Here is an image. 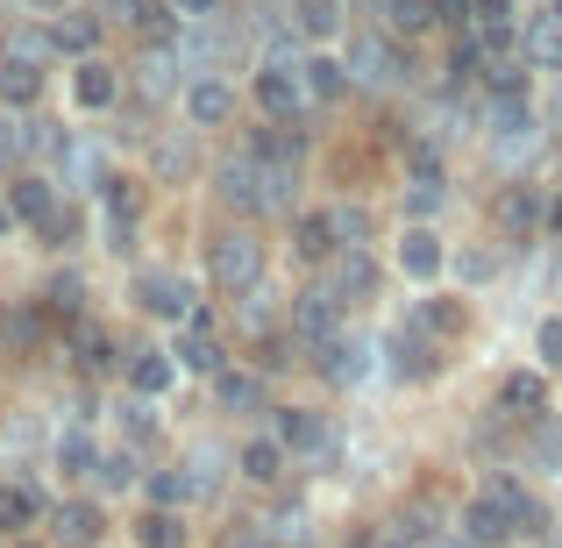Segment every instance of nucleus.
<instances>
[{
  "mask_svg": "<svg viewBox=\"0 0 562 548\" xmlns=\"http://www.w3.org/2000/svg\"><path fill=\"white\" fill-rule=\"evenodd\" d=\"M535 456L549 470H562V421H541V435H535Z\"/></svg>",
  "mask_w": 562,
  "mask_h": 548,
  "instance_id": "obj_44",
  "label": "nucleus"
},
{
  "mask_svg": "<svg viewBox=\"0 0 562 548\" xmlns=\"http://www.w3.org/2000/svg\"><path fill=\"white\" fill-rule=\"evenodd\" d=\"M498 221H506V228H535V221H541V200H535V192H506V200H498Z\"/></svg>",
  "mask_w": 562,
  "mask_h": 548,
  "instance_id": "obj_40",
  "label": "nucleus"
},
{
  "mask_svg": "<svg viewBox=\"0 0 562 548\" xmlns=\"http://www.w3.org/2000/svg\"><path fill=\"white\" fill-rule=\"evenodd\" d=\"M206 271H214L221 292L249 300V292H257V278H263V243H257L249 228H228V235L214 243V264H206Z\"/></svg>",
  "mask_w": 562,
  "mask_h": 548,
  "instance_id": "obj_1",
  "label": "nucleus"
},
{
  "mask_svg": "<svg viewBox=\"0 0 562 548\" xmlns=\"http://www.w3.org/2000/svg\"><path fill=\"white\" fill-rule=\"evenodd\" d=\"M214 192H221L228 206H243V214H257V206H263V165H257V157H235V165H221V171H214Z\"/></svg>",
  "mask_w": 562,
  "mask_h": 548,
  "instance_id": "obj_12",
  "label": "nucleus"
},
{
  "mask_svg": "<svg viewBox=\"0 0 562 548\" xmlns=\"http://www.w3.org/2000/svg\"><path fill=\"white\" fill-rule=\"evenodd\" d=\"M300 100H306V71L285 65V57H271V65L257 71V108L271 114V122H292V114H300Z\"/></svg>",
  "mask_w": 562,
  "mask_h": 548,
  "instance_id": "obj_3",
  "label": "nucleus"
},
{
  "mask_svg": "<svg viewBox=\"0 0 562 548\" xmlns=\"http://www.w3.org/2000/svg\"><path fill=\"white\" fill-rule=\"evenodd\" d=\"M335 243H342V228H335V214H300L292 221V249H300L306 264H328Z\"/></svg>",
  "mask_w": 562,
  "mask_h": 548,
  "instance_id": "obj_18",
  "label": "nucleus"
},
{
  "mask_svg": "<svg viewBox=\"0 0 562 548\" xmlns=\"http://www.w3.org/2000/svg\"><path fill=\"white\" fill-rule=\"evenodd\" d=\"M435 548H470V541H435Z\"/></svg>",
  "mask_w": 562,
  "mask_h": 548,
  "instance_id": "obj_56",
  "label": "nucleus"
},
{
  "mask_svg": "<svg viewBox=\"0 0 562 548\" xmlns=\"http://www.w3.org/2000/svg\"><path fill=\"white\" fill-rule=\"evenodd\" d=\"M555 228H562V200H555Z\"/></svg>",
  "mask_w": 562,
  "mask_h": 548,
  "instance_id": "obj_57",
  "label": "nucleus"
},
{
  "mask_svg": "<svg viewBox=\"0 0 562 548\" xmlns=\"http://www.w3.org/2000/svg\"><path fill=\"white\" fill-rule=\"evenodd\" d=\"M36 93H43L36 57H0V100H8V108H29Z\"/></svg>",
  "mask_w": 562,
  "mask_h": 548,
  "instance_id": "obj_25",
  "label": "nucleus"
},
{
  "mask_svg": "<svg viewBox=\"0 0 562 548\" xmlns=\"http://www.w3.org/2000/svg\"><path fill=\"white\" fill-rule=\"evenodd\" d=\"M349 65H357V79H392V71H384L392 57H384L378 36H357V43H349Z\"/></svg>",
  "mask_w": 562,
  "mask_h": 548,
  "instance_id": "obj_39",
  "label": "nucleus"
},
{
  "mask_svg": "<svg viewBox=\"0 0 562 548\" xmlns=\"http://www.w3.org/2000/svg\"><path fill=\"white\" fill-rule=\"evenodd\" d=\"M50 456H57V470H65V478H100V441L86 435V427H65Z\"/></svg>",
  "mask_w": 562,
  "mask_h": 548,
  "instance_id": "obj_20",
  "label": "nucleus"
},
{
  "mask_svg": "<svg viewBox=\"0 0 562 548\" xmlns=\"http://www.w3.org/2000/svg\"><path fill=\"white\" fill-rule=\"evenodd\" d=\"M43 306H50L57 321H79V314H86V278H79V271L50 278V292H43Z\"/></svg>",
  "mask_w": 562,
  "mask_h": 548,
  "instance_id": "obj_35",
  "label": "nucleus"
},
{
  "mask_svg": "<svg viewBox=\"0 0 562 548\" xmlns=\"http://www.w3.org/2000/svg\"><path fill=\"white\" fill-rule=\"evenodd\" d=\"M71 100H79V108H114V100H122V71L114 65H100V57H86L79 71H71Z\"/></svg>",
  "mask_w": 562,
  "mask_h": 548,
  "instance_id": "obj_14",
  "label": "nucleus"
},
{
  "mask_svg": "<svg viewBox=\"0 0 562 548\" xmlns=\"http://www.w3.org/2000/svg\"><path fill=\"white\" fill-rule=\"evenodd\" d=\"M100 527H108V513H100L93 499H65V506L50 513L57 548H100Z\"/></svg>",
  "mask_w": 562,
  "mask_h": 548,
  "instance_id": "obj_7",
  "label": "nucleus"
},
{
  "mask_svg": "<svg viewBox=\"0 0 562 548\" xmlns=\"http://www.w3.org/2000/svg\"><path fill=\"white\" fill-rule=\"evenodd\" d=\"M136 300H143V314H157V321H186L200 314V292H192V278L186 271H165V264H150V271H136Z\"/></svg>",
  "mask_w": 562,
  "mask_h": 548,
  "instance_id": "obj_2",
  "label": "nucleus"
},
{
  "mask_svg": "<svg viewBox=\"0 0 562 548\" xmlns=\"http://www.w3.org/2000/svg\"><path fill=\"white\" fill-rule=\"evenodd\" d=\"M29 14H65V0H22Z\"/></svg>",
  "mask_w": 562,
  "mask_h": 548,
  "instance_id": "obj_53",
  "label": "nucleus"
},
{
  "mask_svg": "<svg viewBox=\"0 0 562 548\" xmlns=\"http://www.w3.org/2000/svg\"><path fill=\"white\" fill-rule=\"evenodd\" d=\"M179 370H206V378H221V335H214V321L206 314H192L186 328H179Z\"/></svg>",
  "mask_w": 562,
  "mask_h": 548,
  "instance_id": "obj_10",
  "label": "nucleus"
},
{
  "mask_svg": "<svg viewBox=\"0 0 562 548\" xmlns=\"http://www.w3.org/2000/svg\"><path fill=\"white\" fill-rule=\"evenodd\" d=\"M136 548H186V521L171 506H150L136 521Z\"/></svg>",
  "mask_w": 562,
  "mask_h": 548,
  "instance_id": "obj_31",
  "label": "nucleus"
},
{
  "mask_svg": "<svg viewBox=\"0 0 562 548\" xmlns=\"http://www.w3.org/2000/svg\"><path fill=\"white\" fill-rule=\"evenodd\" d=\"M50 43H57V51H71V57L86 65V51L100 43V22H93V14H57V22H50Z\"/></svg>",
  "mask_w": 562,
  "mask_h": 548,
  "instance_id": "obj_33",
  "label": "nucleus"
},
{
  "mask_svg": "<svg viewBox=\"0 0 562 548\" xmlns=\"http://www.w3.org/2000/svg\"><path fill=\"white\" fill-rule=\"evenodd\" d=\"M384 22L406 29V36H420V29L435 22V0H384Z\"/></svg>",
  "mask_w": 562,
  "mask_h": 548,
  "instance_id": "obj_37",
  "label": "nucleus"
},
{
  "mask_svg": "<svg viewBox=\"0 0 562 548\" xmlns=\"http://www.w3.org/2000/svg\"><path fill=\"white\" fill-rule=\"evenodd\" d=\"M43 513V499L29 492V484H0V535L8 541H22V527Z\"/></svg>",
  "mask_w": 562,
  "mask_h": 548,
  "instance_id": "obj_29",
  "label": "nucleus"
},
{
  "mask_svg": "<svg viewBox=\"0 0 562 548\" xmlns=\"http://www.w3.org/2000/svg\"><path fill=\"white\" fill-rule=\"evenodd\" d=\"M335 228H342L349 249H363L371 243V206H335Z\"/></svg>",
  "mask_w": 562,
  "mask_h": 548,
  "instance_id": "obj_42",
  "label": "nucleus"
},
{
  "mask_svg": "<svg viewBox=\"0 0 562 548\" xmlns=\"http://www.w3.org/2000/svg\"><path fill=\"white\" fill-rule=\"evenodd\" d=\"M435 22H449V29H470V22H477V0H435Z\"/></svg>",
  "mask_w": 562,
  "mask_h": 548,
  "instance_id": "obj_46",
  "label": "nucleus"
},
{
  "mask_svg": "<svg viewBox=\"0 0 562 548\" xmlns=\"http://www.w3.org/2000/svg\"><path fill=\"white\" fill-rule=\"evenodd\" d=\"M122 427H128V441H157V406H150V399H128Z\"/></svg>",
  "mask_w": 562,
  "mask_h": 548,
  "instance_id": "obj_41",
  "label": "nucleus"
},
{
  "mask_svg": "<svg viewBox=\"0 0 562 548\" xmlns=\"http://www.w3.org/2000/svg\"><path fill=\"white\" fill-rule=\"evenodd\" d=\"M100 206H108V221H114V235L128 228V221L143 214V186L136 179H100Z\"/></svg>",
  "mask_w": 562,
  "mask_h": 548,
  "instance_id": "obj_32",
  "label": "nucleus"
},
{
  "mask_svg": "<svg viewBox=\"0 0 562 548\" xmlns=\"http://www.w3.org/2000/svg\"><path fill=\"white\" fill-rule=\"evenodd\" d=\"M228 548H271V535H263V527H235Z\"/></svg>",
  "mask_w": 562,
  "mask_h": 548,
  "instance_id": "obj_51",
  "label": "nucleus"
},
{
  "mask_svg": "<svg viewBox=\"0 0 562 548\" xmlns=\"http://www.w3.org/2000/svg\"><path fill=\"white\" fill-rule=\"evenodd\" d=\"M371 292H378V264L363 249H342L335 257V300H371Z\"/></svg>",
  "mask_w": 562,
  "mask_h": 548,
  "instance_id": "obj_24",
  "label": "nucleus"
},
{
  "mask_svg": "<svg viewBox=\"0 0 562 548\" xmlns=\"http://www.w3.org/2000/svg\"><path fill=\"white\" fill-rule=\"evenodd\" d=\"M100 484H108V492L114 484H136V449H108L100 456Z\"/></svg>",
  "mask_w": 562,
  "mask_h": 548,
  "instance_id": "obj_43",
  "label": "nucleus"
},
{
  "mask_svg": "<svg viewBox=\"0 0 562 548\" xmlns=\"http://www.w3.org/2000/svg\"><path fill=\"white\" fill-rule=\"evenodd\" d=\"M14 228V200H8V192H0V235H8Z\"/></svg>",
  "mask_w": 562,
  "mask_h": 548,
  "instance_id": "obj_54",
  "label": "nucleus"
},
{
  "mask_svg": "<svg viewBox=\"0 0 562 548\" xmlns=\"http://www.w3.org/2000/svg\"><path fill=\"white\" fill-rule=\"evenodd\" d=\"M477 22L484 29H513V0H477Z\"/></svg>",
  "mask_w": 562,
  "mask_h": 548,
  "instance_id": "obj_47",
  "label": "nucleus"
},
{
  "mask_svg": "<svg viewBox=\"0 0 562 548\" xmlns=\"http://www.w3.org/2000/svg\"><path fill=\"white\" fill-rule=\"evenodd\" d=\"M278 441L292 456H328V421L314 406H278Z\"/></svg>",
  "mask_w": 562,
  "mask_h": 548,
  "instance_id": "obj_9",
  "label": "nucleus"
},
{
  "mask_svg": "<svg viewBox=\"0 0 562 548\" xmlns=\"http://www.w3.org/2000/svg\"><path fill=\"white\" fill-rule=\"evenodd\" d=\"M8 548H50V541H29V535H22V541H8Z\"/></svg>",
  "mask_w": 562,
  "mask_h": 548,
  "instance_id": "obj_55",
  "label": "nucleus"
},
{
  "mask_svg": "<svg viewBox=\"0 0 562 548\" xmlns=\"http://www.w3.org/2000/svg\"><path fill=\"white\" fill-rule=\"evenodd\" d=\"M520 51H527V65H535V71H555V79H562V8L541 14V22L527 29Z\"/></svg>",
  "mask_w": 562,
  "mask_h": 548,
  "instance_id": "obj_17",
  "label": "nucleus"
},
{
  "mask_svg": "<svg viewBox=\"0 0 562 548\" xmlns=\"http://www.w3.org/2000/svg\"><path fill=\"white\" fill-rule=\"evenodd\" d=\"M79 228H86V206L57 200V214L43 221V243H57V249H65V243H79Z\"/></svg>",
  "mask_w": 562,
  "mask_h": 548,
  "instance_id": "obj_38",
  "label": "nucleus"
},
{
  "mask_svg": "<svg viewBox=\"0 0 562 548\" xmlns=\"http://www.w3.org/2000/svg\"><path fill=\"white\" fill-rule=\"evenodd\" d=\"M292 463V449L278 435H263V441H243V456H235V470H243L249 484H278V470Z\"/></svg>",
  "mask_w": 562,
  "mask_h": 548,
  "instance_id": "obj_19",
  "label": "nucleus"
},
{
  "mask_svg": "<svg viewBox=\"0 0 562 548\" xmlns=\"http://www.w3.org/2000/svg\"><path fill=\"white\" fill-rule=\"evenodd\" d=\"M314 357H321V370H328L335 384H357L363 370H371V364H363V343H357V335H335V343L314 349Z\"/></svg>",
  "mask_w": 562,
  "mask_h": 548,
  "instance_id": "obj_28",
  "label": "nucleus"
},
{
  "mask_svg": "<svg viewBox=\"0 0 562 548\" xmlns=\"http://www.w3.org/2000/svg\"><path fill=\"white\" fill-rule=\"evenodd\" d=\"M65 357L79 364V370H108V364H114V349H108V328H100V321H71V335H65Z\"/></svg>",
  "mask_w": 562,
  "mask_h": 548,
  "instance_id": "obj_22",
  "label": "nucleus"
},
{
  "mask_svg": "<svg viewBox=\"0 0 562 548\" xmlns=\"http://www.w3.org/2000/svg\"><path fill=\"white\" fill-rule=\"evenodd\" d=\"M498 413H506V421H549V384H541L535 370H513V378L498 384Z\"/></svg>",
  "mask_w": 562,
  "mask_h": 548,
  "instance_id": "obj_11",
  "label": "nucleus"
},
{
  "mask_svg": "<svg viewBox=\"0 0 562 548\" xmlns=\"http://www.w3.org/2000/svg\"><path fill=\"white\" fill-rule=\"evenodd\" d=\"M171 378H179V357H171V349H136V357H128V384H136V399L171 392Z\"/></svg>",
  "mask_w": 562,
  "mask_h": 548,
  "instance_id": "obj_15",
  "label": "nucleus"
},
{
  "mask_svg": "<svg viewBox=\"0 0 562 548\" xmlns=\"http://www.w3.org/2000/svg\"><path fill=\"white\" fill-rule=\"evenodd\" d=\"M492 271H498V257H484V249H477V257H463V278H470V286H484Z\"/></svg>",
  "mask_w": 562,
  "mask_h": 548,
  "instance_id": "obj_49",
  "label": "nucleus"
},
{
  "mask_svg": "<svg viewBox=\"0 0 562 548\" xmlns=\"http://www.w3.org/2000/svg\"><path fill=\"white\" fill-rule=\"evenodd\" d=\"M214 399L228 413H249V406H263V378H257V370H221V378H214Z\"/></svg>",
  "mask_w": 562,
  "mask_h": 548,
  "instance_id": "obj_30",
  "label": "nucleus"
},
{
  "mask_svg": "<svg viewBox=\"0 0 562 548\" xmlns=\"http://www.w3.org/2000/svg\"><path fill=\"white\" fill-rule=\"evenodd\" d=\"M171 8H179V22H206V14H214V0H171Z\"/></svg>",
  "mask_w": 562,
  "mask_h": 548,
  "instance_id": "obj_52",
  "label": "nucleus"
},
{
  "mask_svg": "<svg viewBox=\"0 0 562 548\" xmlns=\"http://www.w3.org/2000/svg\"><path fill=\"white\" fill-rule=\"evenodd\" d=\"M371 548H420V535H413V527H384Z\"/></svg>",
  "mask_w": 562,
  "mask_h": 548,
  "instance_id": "obj_50",
  "label": "nucleus"
},
{
  "mask_svg": "<svg viewBox=\"0 0 562 548\" xmlns=\"http://www.w3.org/2000/svg\"><path fill=\"white\" fill-rule=\"evenodd\" d=\"M243 157H257L263 171H292V165H300V136H285V128H257Z\"/></svg>",
  "mask_w": 562,
  "mask_h": 548,
  "instance_id": "obj_27",
  "label": "nucleus"
},
{
  "mask_svg": "<svg viewBox=\"0 0 562 548\" xmlns=\"http://www.w3.org/2000/svg\"><path fill=\"white\" fill-rule=\"evenodd\" d=\"M8 200H14V221H50L57 214V192H50V179H36V171H22V179L8 186Z\"/></svg>",
  "mask_w": 562,
  "mask_h": 548,
  "instance_id": "obj_23",
  "label": "nucleus"
},
{
  "mask_svg": "<svg viewBox=\"0 0 562 548\" xmlns=\"http://www.w3.org/2000/svg\"><path fill=\"white\" fill-rule=\"evenodd\" d=\"M50 306H14V314H0V343L14 349V357H36L43 349V335H50Z\"/></svg>",
  "mask_w": 562,
  "mask_h": 548,
  "instance_id": "obj_16",
  "label": "nucleus"
},
{
  "mask_svg": "<svg viewBox=\"0 0 562 548\" xmlns=\"http://www.w3.org/2000/svg\"><path fill=\"white\" fill-rule=\"evenodd\" d=\"M306 93H314V100H342V86H349V71L342 65H335V57H306Z\"/></svg>",
  "mask_w": 562,
  "mask_h": 548,
  "instance_id": "obj_36",
  "label": "nucleus"
},
{
  "mask_svg": "<svg viewBox=\"0 0 562 548\" xmlns=\"http://www.w3.org/2000/svg\"><path fill=\"white\" fill-rule=\"evenodd\" d=\"M228 114H235V86L228 79H214V71H206V79L186 86V122L192 128H221Z\"/></svg>",
  "mask_w": 562,
  "mask_h": 548,
  "instance_id": "obj_8",
  "label": "nucleus"
},
{
  "mask_svg": "<svg viewBox=\"0 0 562 548\" xmlns=\"http://www.w3.org/2000/svg\"><path fill=\"white\" fill-rule=\"evenodd\" d=\"M406 200H413V214H435V206H441V179H406Z\"/></svg>",
  "mask_w": 562,
  "mask_h": 548,
  "instance_id": "obj_45",
  "label": "nucleus"
},
{
  "mask_svg": "<svg viewBox=\"0 0 562 548\" xmlns=\"http://www.w3.org/2000/svg\"><path fill=\"white\" fill-rule=\"evenodd\" d=\"M285 328H292V343L300 349H328L335 335V292H300V300H292V314H285Z\"/></svg>",
  "mask_w": 562,
  "mask_h": 548,
  "instance_id": "obj_5",
  "label": "nucleus"
},
{
  "mask_svg": "<svg viewBox=\"0 0 562 548\" xmlns=\"http://www.w3.org/2000/svg\"><path fill=\"white\" fill-rule=\"evenodd\" d=\"M292 29H300L306 43H328L335 29H342V0H292Z\"/></svg>",
  "mask_w": 562,
  "mask_h": 548,
  "instance_id": "obj_26",
  "label": "nucleus"
},
{
  "mask_svg": "<svg viewBox=\"0 0 562 548\" xmlns=\"http://www.w3.org/2000/svg\"><path fill=\"white\" fill-rule=\"evenodd\" d=\"M384 349H392V370H398L406 384H427V378H441V343H435L427 328H398Z\"/></svg>",
  "mask_w": 562,
  "mask_h": 548,
  "instance_id": "obj_6",
  "label": "nucleus"
},
{
  "mask_svg": "<svg viewBox=\"0 0 562 548\" xmlns=\"http://www.w3.org/2000/svg\"><path fill=\"white\" fill-rule=\"evenodd\" d=\"M513 535H520V521H513V506L498 499V484H492V492H477V499L463 506V541L498 548V541H513Z\"/></svg>",
  "mask_w": 562,
  "mask_h": 548,
  "instance_id": "obj_4",
  "label": "nucleus"
},
{
  "mask_svg": "<svg viewBox=\"0 0 562 548\" xmlns=\"http://www.w3.org/2000/svg\"><path fill=\"white\" fill-rule=\"evenodd\" d=\"M535 349H541V357H549V364H562V321H541Z\"/></svg>",
  "mask_w": 562,
  "mask_h": 548,
  "instance_id": "obj_48",
  "label": "nucleus"
},
{
  "mask_svg": "<svg viewBox=\"0 0 562 548\" xmlns=\"http://www.w3.org/2000/svg\"><path fill=\"white\" fill-rule=\"evenodd\" d=\"M413 328H427L435 343H456V335L470 328V306H463V300H449V292H427V300L413 306Z\"/></svg>",
  "mask_w": 562,
  "mask_h": 548,
  "instance_id": "obj_13",
  "label": "nucleus"
},
{
  "mask_svg": "<svg viewBox=\"0 0 562 548\" xmlns=\"http://www.w3.org/2000/svg\"><path fill=\"white\" fill-rule=\"evenodd\" d=\"M498 499L513 506V521H520V535H541V527H549V506H541L535 492H520L513 478H498Z\"/></svg>",
  "mask_w": 562,
  "mask_h": 548,
  "instance_id": "obj_34",
  "label": "nucleus"
},
{
  "mask_svg": "<svg viewBox=\"0 0 562 548\" xmlns=\"http://www.w3.org/2000/svg\"><path fill=\"white\" fill-rule=\"evenodd\" d=\"M398 271L420 278V286L441 271V243H435V228H406V235H398Z\"/></svg>",
  "mask_w": 562,
  "mask_h": 548,
  "instance_id": "obj_21",
  "label": "nucleus"
}]
</instances>
